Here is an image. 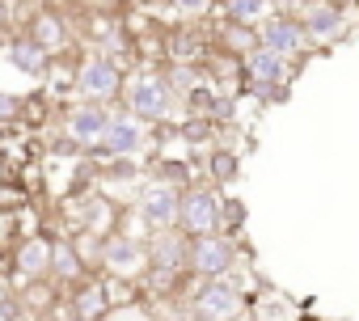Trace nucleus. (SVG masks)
<instances>
[{
  "label": "nucleus",
  "mask_w": 359,
  "mask_h": 321,
  "mask_svg": "<svg viewBox=\"0 0 359 321\" xmlns=\"http://www.w3.org/2000/svg\"><path fill=\"white\" fill-rule=\"evenodd\" d=\"M118 106L131 118H140L144 127H161V123H173V114H177V106H182V102H177V93L169 89V81H165L161 68H144V72L127 76Z\"/></svg>",
  "instance_id": "obj_1"
},
{
  "label": "nucleus",
  "mask_w": 359,
  "mask_h": 321,
  "mask_svg": "<svg viewBox=\"0 0 359 321\" xmlns=\"http://www.w3.org/2000/svg\"><path fill=\"white\" fill-rule=\"evenodd\" d=\"M182 300H191L195 308H203L216 321H241L250 313V292L237 283V275H220V279H191L187 275Z\"/></svg>",
  "instance_id": "obj_2"
},
{
  "label": "nucleus",
  "mask_w": 359,
  "mask_h": 321,
  "mask_svg": "<svg viewBox=\"0 0 359 321\" xmlns=\"http://www.w3.org/2000/svg\"><path fill=\"white\" fill-rule=\"evenodd\" d=\"M123 85H127V72L114 55L106 51H93L85 60H76V93L85 102H102V106H118L123 102Z\"/></svg>",
  "instance_id": "obj_3"
},
{
  "label": "nucleus",
  "mask_w": 359,
  "mask_h": 321,
  "mask_svg": "<svg viewBox=\"0 0 359 321\" xmlns=\"http://www.w3.org/2000/svg\"><path fill=\"white\" fill-rule=\"evenodd\" d=\"M237 262H241L237 237H229V233L191 237V250H187V275H191V279H220V275H233Z\"/></svg>",
  "instance_id": "obj_4"
},
{
  "label": "nucleus",
  "mask_w": 359,
  "mask_h": 321,
  "mask_svg": "<svg viewBox=\"0 0 359 321\" xmlns=\"http://www.w3.org/2000/svg\"><path fill=\"white\" fill-rule=\"evenodd\" d=\"M102 275L106 279H123V283H135L148 275V241L140 233H106L102 237Z\"/></svg>",
  "instance_id": "obj_5"
},
{
  "label": "nucleus",
  "mask_w": 359,
  "mask_h": 321,
  "mask_svg": "<svg viewBox=\"0 0 359 321\" xmlns=\"http://www.w3.org/2000/svg\"><path fill=\"white\" fill-rule=\"evenodd\" d=\"M177 228L187 237L220 233V191L212 182H191L177 191Z\"/></svg>",
  "instance_id": "obj_6"
},
{
  "label": "nucleus",
  "mask_w": 359,
  "mask_h": 321,
  "mask_svg": "<svg viewBox=\"0 0 359 321\" xmlns=\"http://www.w3.org/2000/svg\"><path fill=\"white\" fill-rule=\"evenodd\" d=\"M296 22L304 26L313 51L334 47L351 34V18H346V0H309V5L296 13Z\"/></svg>",
  "instance_id": "obj_7"
},
{
  "label": "nucleus",
  "mask_w": 359,
  "mask_h": 321,
  "mask_svg": "<svg viewBox=\"0 0 359 321\" xmlns=\"http://www.w3.org/2000/svg\"><path fill=\"white\" fill-rule=\"evenodd\" d=\"M131 216L144 224V237H148V233H161V228H177V186L148 178V182L135 191Z\"/></svg>",
  "instance_id": "obj_8"
},
{
  "label": "nucleus",
  "mask_w": 359,
  "mask_h": 321,
  "mask_svg": "<svg viewBox=\"0 0 359 321\" xmlns=\"http://www.w3.org/2000/svg\"><path fill=\"white\" fill-rule=\"evenodd\" d=\"M258 47L279 51L283 60H296V64H304V60L313 55L309 34H304V26H300L292 13H271V18H262V22H258Z\"/></svg>",
  "instance_id": "obj_9"
},
{
  "label": "nucleus",
  "mask_w": 359,
  "mask_h": 321,
  "mask_svg": "<svg viewBox=\"0 0 359 321\" xmlns=\"http://www.w3.org/2000/svg\"><path fill=\"white\" fill-rule=\"evenodd\" d=\"M110 110H114V106H102V102H85V97L68 102V110L60 114V131H64V139H72L81 152H85V148H93V144L102 139L106 123H110Z\"/></svg>",
  "instance_id": "obj_10"
},
{
  "label": "nucleus",
  "mask_w": 359,
  "mask_h": 321,
  "mask_svg": "<svg viewBox=\"0 0 359 321\" xmlns=\"http://www.w3.org/2000/svg\"><path fill=\"white\" fill-rule=\"evenodd\" d=\"M114 308L110 279L106 275H85L81 283L68 287V317L72 321H106Z\"/></svg>",
  "instance_id": "obj_11"
},
{
  "label": "nucleus",
  "mask_w": 359,
  "mask_h": 321,
  "mask_svg": "<svg viewBox=\"0 0 359 321\" xmlns=\"http://www.w3.org/2000/svg\"><path fill=\"white\" fill-rule=\"evenodd\" d=\"M97 144L106 148V156H140L148 148V127L140 118H131L123 106H114L110 110V123H106V131H102Z\"/></svg>",
  "instance_id": "obj_12"
},
{
  "label": "nucleus",
  "mask_w": 359,
  "mask_h": 321,
  "mask_svg": "<svg viewBox=\"0 0 359 321\" xmlns=\"http://www.w3.org/2000/svg\"><path fill=\"white\" fill-rule=\"evenodd\" d=\"M13 275L22 283H43L51 279V237L47 233H30L13 245Z\"/></svg>",
  "instance_id": "obj_13"
},
{
  "label": "nucleus",
  "mask_w": 359,
  "mask_h": 321,
  "mask_svg": "<svg viewBox=\"0 0 359 321\" xmlns=\"http://www.w3.org/2000/svg\"><path fill=\"white\" fill-rule=\"evenodd\" d=\"M148 266L156 271H187V250H191V237L182 228H161V233H148Z\"/></svg>",
  "instance_id": "obj_14"
},
{
  "label": "nucleus",
  "mask_w": 359,
  "mask_h": 321,
  "mask_svg": "<svg viewBox=\"0 0 359 321\" xmlns=\"http://www.w3.org/2000/svg\"><path fill=\"white\" fill-rule=\"evenodd\" d=\"M26 34H30V39H34L51 60L68 51V18H64L60 9H39V13H30Z\"/></svg>",
  "instance_id": "obj_15"
},
{
  "label": "nucleus",
  "mask_w": 359,
  "mask_h": 321,
  "mask_svg": "<svg viewBox=\"0 0 359 321\" xmlns=\"http://www.w3.org/2000/svg\"><path fill=\"white\" fill-rule=\"evenodd\" d=\"M5 60L13 64V72H22V76H30V81H47V72H51V55H47L30 34H13V39L5 43Z\"/></svg>",
  "instance_id": "obj_16"
},
{
  "label": "nucleus",
  "mask_w": 359,
  "mask_h": 321,
  "mask_svg": "<svg viewBox=\"0 0 359 321\" xmlns=\"http://www.w3.org/2000/svg\"><path fill=\"white\" fill-rule=\"evenodd\" d=\"M296 72H300V64L283 60L279 51L254 47V51L245 55V76H250V81H262V85H292Z\"/></svg>",
  "instance_id": "obj_17"
},
{
  "label": "nucleus",
  "mask_w": 359,
  "mask_h": 321,
  "mask_svg": "<svg viewBox=\"0 0 359 321\" xmlns=\"http://www.w3.org/2000/svg\"><path fill=\"white\" fill-rule=\"evenodd\" d=\"M85 275H89V266H85L76 241L72 237H51V283L55 287H72Z\"/></svg>",
  "instance_id": "obj_18"
},
{
  "label": "nucleus",
  "mask_w": 359,
  "mask_h": 321,
  "mask_svg": "<svg viewBox=\"0 0 359 321\" xmlns=\"http://www.w3.org/2000/svg\"><path fill=\"white\" fill-rule=\"evenodd\" d=\"M216 47L233 60H245L254 47H258V26H241V22H229L216 30Z\"/></svg>",
  "instance_id": "obj_19"
},
{
  "label": "nucleus",
  "mask_w": 359,
  "mask_h": 321,
  "mask_svg": "<svg viewBox=\"0 0 359 321\" xmlns=\"http://www.w3.org/2000/svg\"><path fill=\"white\" fill-rule=\"evenodd\" d=\"M237 178H241V156H237L233 148L216 144V148L208 152V182L220 191V186H233Z\"/></svg>",
  "instance_id": "obj_20"
},
{
  "label": "nucleus",
  "mask_w": 359,
  "mask_h": 321,
  "mask_svg": "<svg viewBox=\"0 0 359 321\" xmlns=\"http://www.w3.org/2000/svg\"><path fill=\"white\" fill-rule=\"evenodd\" d=\"M220 9H224V22H241V26H258L262 18L275 13L271 0H220Z\"/></svg>",
  "instance_id": "obj_21"
},
{
  "label": "nucleus",
  "mask_w": 359,
  "mask_h": 321,
  "mask_svg": "<svg viewBox=\"0 0 359 321\" xmlns=\"http://www.w3.org/2000/svg\"><path fill=\"white\" fill-rule=\"evenodd\" d=\"M241 228H245V203H241V199L220 195V233L241 237Z\"/></svg>",
  "instance_id": "obj_22"
},
{
  "label": "nucleus",
  "mask_w": 359,
  "mask_h": 321,
  "mask_svg": "<svg viewBox=\"0 0 359 321\" xmlns=\"http://www.w3.org/2000/svg\"><path fill=\"white\" fill-rule=\"evenodd\" d=\"M169 9L182 18V22H203L220 9V0H169Z\"/></svg>",
  "instance_id": "obj_23"
},
{
  "label": "nucleus",
  "mask_w": 359,
  "mask_h": 321,
  "mask_svg": "<svg viewBox=\"0 0 359 321\" xmlns=\"http://www.w3.org/2000/svg\"><path fill=\"white\" fill-rule=\"evenodd\" d=\"M106 321H156V308H152V304H144V300L135 296V300H123V304H114Z\"/></svg>",
  "instance_id": "obj_24"
},
{
  "label": "nucleus",
  "mask_w": 359,
  "mask_h": 321,
  "mask_svg": "<svg viewBox=\"0 0 359 321\" xmlns=\"http://www.w3.org/2000/svg\"><path fill=\"white\" fill-rule=\"evenodd\" d=\"M26 118V97L9 93V89H0V127H13Z\"/></svg>",
  "instance_id": "obj_25"
},
{
  "label": "nucleus",
  "mask_w": 359,
  "mask_h": 321,
  "mask_svg": "<svg viewBox=\"0 0 359 321\" xmlns=\"http://www.w3.org/2000/svg\"><path fill=\"white\" fill-rule=\"evenodd\" d=\"M177 321H216V317H208V313L195 308L191 300H177Z\"/></svg>",
  "instance_id": "obj_26"
},
{
  "label": "nucleus",
  "mask_w": 359,
  "mask_h": 321,
  "mask_svg": "<svg viewBox=\"0 0 359 321\" xmlns=\"http://www.w3.org/2000/svg\"><path fill=\"white\" fill-rule=\"evenodd\" d=\"M292 321H317V317H309V308H304V313H300V317H292Z\"/></svg>",
  "instance_id": "obj_27"
},
{
  "label": "nucleus",
  "mask_w": 359,
  "mask_h": 321,
  "mask_svg": "<svg viewBox=\"0 0 359 321\" xmlns=\"http://www.w3.org/2000/svg\"><path fill=\"white\" fill-rule=\"evenodd\" d=\"M0 60H5V30H0Z\"/></svg>",
  "instance_id": "obj_28"
},
{
  "label": "nucleus",
  "mask_w": 359,
  "mask_h": 321,
  "mask_svg": "<svg viewBox=\"0 0 359 321\" xmlns=\"http://www.w3.org/2000/svg\"><path fill=\"white\" fill-rule=\"evenodd\" d=\"M338 321H351V317H338Z\"/></svg>",
  "instance_id": "obj_29"
}]
</instances>
